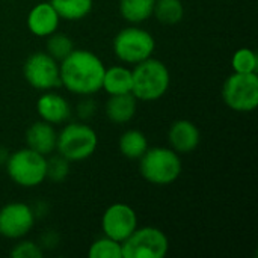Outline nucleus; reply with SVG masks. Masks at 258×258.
<instances>
[{"label": "nucleus", "instance_id": "obj_1", "mask_svg": "<svg viewBox=\"0 0 258 258\" xmlns=\"http://www.w3.org/2000/svg\"><path fill=\"white\" fill-rule=\"evenodd\" d=\"M104 71L103 60L85 48H74L59 62L60 85L71 94L80 97H91L101 89Z\"/></svg>", "mask_w": 258, "mask_h": 258}, {"label": "nucleus", "instance_id": "obj_2", "mask_svg": "<svg viewBox=\"0 0 258 258\" xmlns=\"http://www.w3.org/2000/svg\"><path fill=\"white\" fill-rule=\"evenodd\" d=\"M132 76V94L138 101H156L168 92L171 85L168 67L153 56L136 63Z\"/></svg>", "mask_w": 258, "mask_h": 258}, {"label": "nucleus", "instance_id": "obj_3", "mask_svg": "<svg viewBox=\"0 0 258 258\" xmlns=\"http://www.w3.org/2000/svg\"><path fill=\"white\" fill-rule=\"evenodd\" d=\"M183 165L178 153L166 147H153L139 159V172L151 184L168 186L178 180Z\"/></svg>", "mask_w": 258, "mask_h": 258}, {"label": "nucleus", "instance_id": "obj_4", "mask_svg": "<svg viewBox=\"0 0 258 258\" xmlns=\"http://www.w3.org/2000/svg\"><path fill=\"white\" fill-rule=\"evenodd\" d=\"M97 147L98 136L95 130L83 122H70L57 133V154L65 157L70 163L89 159Z\"/></svg>", "mask_w": 258, "mask_h": 258}, {"label": "nucleus", "instance_id": "obj_5", "mask_svg": "<svg viewBox=\"0 0 258 258\" xmlns=\"http://www.w3.org/2000/svg\"><path fill=\"white\" fill-rule=\"evenodd\" d=\"M5 168L9 178L21 187H36L47 180L45 156L30 150L29 147L11 153Z\"/></svg>", "mask_w": 258, "mask_h": 258}, {"label": "nucleus", "instance_id": "obj_6", "mask_svg": "<svg viewBox=\"0 0 258 258\" xmlns=\"http://www.w3.org/2000/svg\"><path fill=\"white\" fill-rule=\"evenodd\" d=\"M154 50V36L138 26H128L119 30L113 39V53L124 63L136 65L151 57Z\"/></svg>", "mask_w": 258, "mask_h": 258}, {"label": "nucleus", "instance_id": "obj_7", "mask_svg": "<svg viewBox=\"0 0 258 258\" xmlns=\"http://www.w3.org/2000/svg\"><path fill=\"white\" fill-rule=\"evenodd\" d=\"M168 251L169 240L156 227H138L121 243L122 258H165Z\"/></svg>", "mask_w": 258, "mask_h": 258}, {"label": "nucleus", "instance_id": "obj_8", "mask_svg": "<svg viewBox=\"0 0 258 258\" xmlns=\"http://www.w3.org/2000/svg\"><path fill=\"white\" fill-rule=\"evenodd\" d=\"M225 104L236 112H252L258 106V76L233 73L222 86Z\"/></svg>", "mask_w": 258, "mask_h": 258}, {"label": "nucleus", "instance_id": "obj_9", "mask_svg": "<svg viewBox=\"0 0 258 258\" xmlns=\"http://www.w3.org/2000/svg\"><path fill=\"white\" fill-rule=\"evenodd\" d=\"M23 76L26 82L38 91H50L60 86L59 62L47 51L32 53L23 65Z\"/></svg>", "mask_w": 258, "mask_h": 258}, {"label": "nucleus", "instance_id": "obj_10", "mask_svg": "<svg viewBox=\"0 0 258 258\" xmlns=\"http://www.w3.org/2000/svg\"><path fill=\"white\" fill-rule=\"evenodd\" d=\"M35 225V212L26 203H8L0 209V236L9 240L24 239Z\"/></svg>", "mask_w": 258, "mask_h": 258}, {"label": "nucleus", "instance_id": "obj_11", "mask_svg": "<svg viewBox=\"0 0 258 258\" xmlns=\"http://www.w3.org/2000/svg\"><path fill=\"white\" fill-rule=\"evenodd\" d=\"M138 228V215L133 207L124 203L109 206L101 216L103 234L122 243Z\"/></svg>", "mask_w": 258, "mask_h": 258}, {"label": "nucleus", "instance_id": "obj_12", "mask_svg": "<svg viewBox=\"0 0 258 258\" xmlns=\"http://www.w3.org/2000/svg\"><path fill=\"white\" fill-rule=\"evenodd\" d=\"M36 112L39 118L48 124H62L71 116V106L65 97L57 92L44 91L36 101Z\"/></svg>", "mask_w": 258, "mask_h": 258}, {"label": "nucleus", "instance_id": "obj_13", "mask_svg": "<svg viewBox=\"0 0 258 258\" xmlns=\"http://www.w3.org/2000/svg\"><path fill=\"white\" fill-rule=\"evenodd\" d=\"M171 148L178 154H189L195 151L201 142L200 128L189 119H178L172 122L168 132Z\"/></svg>", "mask_w": 258, "mask_h": 258}, {"label": "nucleus", "instance_id": "obj_14", "mask_svg": "<svg viewBox=\"0 0 258 258\" xmlns=\"http://www.w3.org/2000/svg\"><path fill=\"white\" fill-rule=\"evenodd\" d=\"M60 17L50 2H42L35 5L27 15L29 32L39 38H47L54 33L59 27Z\"/></svg>", "mask_w": 258, "mask_h": 258}, {"label": "nucleus", "instance_id": "obj_15", "mask_svg": "<svg viewBox=\"0 0 258 258\" xmlns=\"http://www.w3.org/2000/svg\"><path fill=\"white\" fill-rule=\"evenodd\" d=\"M56 139L57 133L53 124H48L42 119L33 122L26 132L27 147L42 156H48L56 150Z\"/></svg>", "mask_w": 258, "mask_h": 258}, {"label": "nucleus", "instance_id": "obj_16", "mask_svg": "<svg viewBox=\"0 0 258 258\" xmlns=\"http://www.w3.org/2000/svg\"><path fill=\"white\" fill-rule=\"evenodd\" d=\"M138 109V100L133 94L110 95L106 103V116L113 124H127L130 122Z\"/></svg>", "mask_w": 258, "mask_h": 258}, {"label": "nucleus", "instance_id": "obj_17", "mask_svg": "<svg viewBox=\"0 0 258 258\" xmlns=\"http://www.w3.org/2000/svg\"><path fill=\"white\" fill-rule=\"evenodd\" d=\"M132 86H133L132 70L121 65L106 68L101 89H104L109 95L132 94Z\"/></svg>", "mask_w": 258, "mask_h": 258}, {"label": "nucleus", "instance_id": "obj_18", "mask_svg": "<svg viewBox=\"0 0 258 258\" xmlns=\"http://www.w3.org/2000/svg\"><path fill=\"white\" fill-rule=\"evenodd\" d=\"M118 148L124 157L132 160H139L142 154L148 150V139L141 130L130 128L121 135Z\"/></svg>", "mask_w": 258, "mask_h": 258}, {"label": "nucleus", "instance_id": "obj_19", "mask_svg": "<svg viewBox=\"0 0 258 258\" xmlns=\"http://www.w3.org/2000/svg\"><path fill=\"white\" fill-rule=\"evenodd\" d=\"M60 20L79 21L88 17L92 11L94 0H50Z\"/></svg>", "mask_w": 258, "mask_h": 258}, {"label": "nucleus", "instance_id": "obj_20", "mask_svg": "<svg viewBox=\"0 0 258 258\" xmlns=\"http://www.w3.org/2000/svg\"><path fill=\"white\" fill-rule=\"evenodd\" d=\"M154 2L156 0H119V14L132 24L144 23L153 15Z\"/></svg>", "mask_w": 258, "mask_h": 258}, {"label": "nucleus", "instance_id": "obj_21", "mask_svg": "<svg viewBox=\"0 0 258 258\" xmlns=\"http://www.w3.org/2000/svg\"><path fill=\"white\" fill-rule=\"evenodd\" d=\"M153 15L157 18V21L174 26L180 23L184 17V6L181 0H156Z\"/></svg>", "mask_w": 258, "mask_h": 258}, {"label": "nucleus", "instance_id": "obj_22", "mask_svg": "<svg viewBox=\"0 0 258 258\" xmlns=\"http://www.w3.org/2000/svg\"><path fill=\"white\" fill-rule=\"evenodd\" d=\"M74 42L73 39L65 35V33H51L50 36H47V44H45V51L56 59L57 62H60L62 59H65L73 50H74Z\"/></svg>", "mask_w": 258, "mask_h": 258}, {"label": "nucleus", "instance_id": "obj_23", "mask_svg": "<svg viewBox=\"0 0 258 258\" xmlns=\"http://www.w3.org/2000/svg\"><path fill=\"white\" fill-rule=\"evenodd\" d=\"M231 67L234 73L239 74H254L258 70L257 53L248 47L239 48L231 57Z\"/></svg>", "mask_w": 258, "mask_h": 258}, {"label": "nucleus", "instance_id": "obj_24", "mask_svg": "<svg viewBox=\"0 0 258 258\" xmlns=\"http://www.w3.org/2000/svg\"><path fill=\"white\" fill-rule=\"evenodd\" d=\"M88 255L89 258H122L121 243L107 236H103L89 246Z\"/></svg>", "mask_w": 258, "mask_h": 258}, {"label": "nucleus", "instance_id": "obj_25", "mask_svg": "<svg viewBox=\"0 0 258 258\" xmlns=\"http://www.w3.org/2000/svg\"><path fill=\"white\" fill-rule=\"evenodd\" d=\"M70 174V162L60 154L47 159V178L53 183L63 181Z\"/></svg>", "mask_w": 258, "mask_h": 258}, {"label": "nucleus", "instance_id": "obj_26", "mask_svg": "<svg viewBox=\"0 0 258 258\" xmlns=\"http://www.w3.org/2000/svg\"><path fill=\"white\" fill-rule=\"evenodd\" d=\"M11 255L14 258H41L42 248L32 240H23L12 248Z\"/></svg>", "mask_w": 258, "mask_h": 258}, {"label": "nucleus", "instance_id": "obj_27", "mask_svg": "<svg viewBox=\"0 0 258 258\" xmlns=\"http://www.w3.org/2000/svg\"><path fill=\"white\" fill-rule=\"evenodd\" d=\"M97 112V104L92 98H89V95H86L79 104H77V113L82 119H89L94 116V113Z\"/></svg>", "mask_w": 258, "mask_h": 258}, {"label": "nucleus", "instance_id": "obj_28", "mask_svg": "<svg viewBox=\"0 0 258 258\" xmlns=\"http://www.w3.org/2000/svg\"><path fill=\"white\" fill-rule=\"evenodd\" d=\"M8 157H9V154H8V151H6V148L0 147V166H3V165L6 163Z\"/></svg>", "mask_w": 258, "mask_h": 258}]
</instances>
